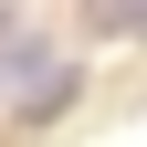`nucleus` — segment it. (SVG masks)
<instances>
[{"instance_id":"obj_1","label":"nucleus","mask_w":147,"mask_h":147,"mask_svg":"<svg viewBox=\"0 0 147 147\" xmlns=\"http://www.w3.org/2000/svg\"><path fill=\"white\" fill-rule=\"evenodd\" d=\"M21 74H42V42H0V84H21Z\"/></svg>"}]
</instances>
